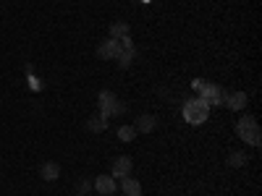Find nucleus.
Returning a JSON list of instances; mask_svg holds the SVG:
<instances>
[{"mask_svg":"<svg viewBox=\"0 0 262 196\" xmlns=\"http://www.w3.org/2000/svg\"><path fill=\"white\" fill-rule=\"evenodd\" d=\"M181 113H184V120L189 126H202L207 120V115H210V105L205 100H200V97H191V100L184 102V110Z\"/></svg>","mask_w":262,"mask_h":196,"instance_id":"obj_1","label":"nucleus"},{"mask_svg":"<svg viewBox=\"0 0 262 196\" xmlns=\"http://www.w3.org/2000/svg\"><path fill=\"white\" fill-rule=\"evenodd\" d=\"M236 134H238V139L247 141L249 146H259L262 144V131L257 126V118H252V115H244V118L236 120Z\"/></svg>","mask_w":262,"mask_h":196,"instance_id":"obj_2","label":"nucleus"},{"mask_svg":"<svg viewBox=\"0 0 262 196\" xmlns=\"http://www.w3.org/2000/svg\"><path fill=\"white\" fill-rule=\"evenodd\" d=\"M126 113V105L111 92V89H102L100 92V115L105 120H111L113 115H123Z\"/></svg>","mask_w":262,"mask_h":196,"instance_id":"obj_3","label":"nucleus"},{"mask_svg":"<svg viewBox=\"0 0 262 196\" xmlns=\"http://www.w3.org/2000/svg\"><path fill=\"white\" fill-rule=\"evenodd\" d=\"M194 89L200 92V100H205L210 107L212 105H223L226 100V89L217 84H202V81H194Z\"/></svg>","mask_w":262,"mask_h":196,"instance_id":"obj_4","label":"nucleus"},{"mask_svg":"<svg viewBox=\"0 0 262 196\" xmlns=\"http://www.w3.org/2000/svg\"><path fill=\"white\" fill-rule=\"evenodd\" d=\"M121 39H113V37H107L102 45L97 47V55L102 58V60H113V58H118L121 55Z\"/></svg>","mask_w":262,"mask_h":196,"instance_id":"obj_5","label":"nucleus"},{"mask_svg":"<svg viewBox=\"0 0 262 196\" xmlns=\"http://www.w3.org/2000/svg\"><path fill=\"white\" fill-rule=\"evenodd\" d=\"M92 188H97V193H102V196H111V193H116L118 183H116L113 176H97L92 181Z\"/></svg>","mask_w":262,"mask_h":196,"instance_id":"obj_6","label":"nucleus"},{"mask_svg":"<svg viewBox=\"0 0 262 196\" xmlns=\"http://www.w3.org/2000/svg\"><path fill=\"white\" fill-rule=\"evenodd\" d=\"M247 102H249L247 92H231V94H226V100H223V105L228 107V110H244Z\"/></svg>","mask_w":262,"mask_h":196,"instance_id":"obj_7","label":"nucleus"},{"mask_svg":"<svg viewBox=\"0 0 262 196\" xmlns=\"http://www.w3.org/2000/svg\"><path fill=\"white\" fill-rule=\"evenodd\" d=\"M111 176L118 181V178H126V176H131V157H118V160H113V173Z\"/></svg>","mask_w":262,"mask_h":196,"instance_id":"obj_8","label":"nucleus"},{"mask_svg":"<svg viewBox=\"0 0 262 196\" xmlns=\"http://www.w3.org/2000/svg\"><path fill=\"white\" fill-rule=\"evenodd\" d=\"M121 191H123L126 196H139V193H142V183H139L137 178L126 176V178H121Z\"/></svg>","mask_w":262,"mask_h":196,"instance_id":"obj_9","label":"nucleus"},{"mask_svg":"<svg viewBox=\"0 0 262 196\" xmlns=\"http://www.w3.org/2000/svg\"><path fill=\"white\" fill-rule=\"evenodd\" d=\"M155 115H139L134 128H137V134H149V131H155Z\"/></svg>","mask_w":262,"mask_h":196,"instance_id":"obj_10","label":"nucleus"},{"mask_svg":"<svg viewBox=\"0 0 262 196\" xmlns=\"http://www.w3.org/2000/svg\"><path fill=\"white\" fill-rule=\"evenodd\" d=\"M39 176L45 178V181H58L60 165H58V162H45V165H42V170H39Z\"/></svg>","mask_w":262,"mask_h":196,"instance_id":"obj_11","label":"nucleus"},{"mask_svg":"<svg viewBox=\"0 0 262 196\" xmlns=\"http://www.w3.org/2000/svg\"><path fill=\"white\" fill-rule=\"evenodd\" d=\"M247 162H249V157H247V152H242V149H236V152L228 155V165L231 167H244Z\"/></svg>","mask_w":262,"mask_h":196,"instance_id":"obj_12","label":"nucleus"},{"mask_svg":"<svg viewBox=\"0 0 262 196\" xmlns=\"http://www.w3.org/2000/svg\"><path fill=\"white\" fill-rule=\"evenodd\" d=\"M111 37H113V39L128 37V24H126V21H116V24L111 27Z\"/></svg>","mask_w":262,"mask_h":196,"instance_id":"obj_13","label":"nucleus"},{"mask_svg":"<svg viewBox=\"0 0 262 196\" xmlns=\"http://www.w3.org/2000/svg\"><path fill=\"white\" fill-rule=\"evenodd\" d=\"M86 128H90L92 134H100V131H105V128H107V120H105L102 115H95V118H90V123H86Z\"/></svg>","mask_w":262,"mask_h":196,"instance_id":"obj_14","label":"nucleus"},{"mask_svg":"<svg viewBox=\"0 0 262 196\" xmlns=\"http://www.w3.org/2000/svg\"><path fill=\"white\" fill-rule=\"evenodd\" d=\"M118 139L121 141H134L137 139V128L134 126H121L118 128Z\"/></svg>","mask_w":262,"mask_h":196,"instance_id":"obj_15","label":"nucleus"},{"mask_svg":"<svg viewBox=\"0 0 262 196\" xmlns=\"http://www.w3.org/2000/svg\"><path fill=\"white\" fill-rule=\"evenodd\" d=\"M92 191V181H79V193H90Z\"/></svg>","mask_w":262,"mask_h":196,"instance_id":"obj_16","label":"nucleus"},{"mask_svg":"<svg viewBox=\"0 0 262 196\" xmlns=\"http://www.w3.org/2000/svg\"><path fill=\"white\" fill-rule=\"evenodd\" d=\"M29 84H32V89H42V84L37 81V76H29Z\"/></svg>","mask_w":262,"mask_h":196,"instance_id":"obj_17","label":"nucleus"}]
</instances>
